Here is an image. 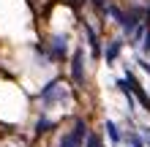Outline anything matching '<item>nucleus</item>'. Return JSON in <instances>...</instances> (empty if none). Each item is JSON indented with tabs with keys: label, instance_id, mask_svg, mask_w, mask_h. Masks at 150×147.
Wrapping results in <instances>:
<instances>
[{
	"label": "nucleus",
	"instance_id": "obj_1",
	"mask_svg": "<svg viewBox=\"0 0 150 147\" xmlns=\"http://www.w3.org/2000/svg\"><path fill=\"white\" fill-rule=\"evenodd\" d=\"M85 123H82V120H76V125H74V131L71 134H66L63 136V139H60V147H79V144H82V139H85Z\"/></svg>",
	"mask_w": 150,
	"mask_h": 147
},
{
	"label": "nucleus",
	"instance_id": "obj_5",
	"mask_svg": "<svg viewBox=\"0 0 150 147\" xmlns=\"http://www.w3.org/2000/svg\"><path fill=\"white\" fill-rule=\"evenodd\" d=\"M117 55H120V41H112V44H109V49H107V63H112V60L117 57Z\"/></svg>",
	"mask_w": 150,
	"mask_h": 147
},
{
	"label": "nucleus",
	"instance_id": "obj_7",
	"mask_svg": "<svg viewBox=\"0 0 150 147\" xmlns=\"http://www.w3.org/2000/svg\"><path fill=\"white\" fill-rule=\"evenodd\" d=\"M139 134H142V136H145V142L150 144V128H147V125H142V128H139Z\"/></svg>",
	"mask_w": 150,
	"mask_h": 147
},
{
	"label": "nucleus",
	"instance_id": "obj_4",
	"mask_svg": "<svg viewBox=\"0 0 150 147\" xmlns=\"http://www.w3.org/2000/svg\"><path fill=\"white\" fill-rule=\"evenodd\" d=\"M107 134H109V139H112L115 144H117V142L123 139V134H120V128H117V125H115V123H112V120H107Z\"/></svg>",
	"mask_w": 150,
	"mask_h": 147
},
{
	"label": "nucleus",
	"instance_id": "obj_6",
	"mask_svg": "<svg viewBox=\"0 0 150 147\" xmlns=\"http://www.w3.org/2000/svg\"><path fill=\"white\" fill-rule=\"evenodd\" d=\"M87 147H104V144H101L98 136H93V134H90V136H87Z\"/></svg>",
	"mask_w": 150,
	"mask_h": 147
},
{
	"label": "nucleus",
	"instance_id": "obj_3",
	"mask_svg": "<svg viewBox=\"0 0 150 147\" xmlns=\"http://www.w3.org/2000/svg\"><path fill=\"white\" fill-rule=\"evenodd\" d=\"M52 55H55V57H63L66 55V38L63 36H55V38H52Z\"/></svg>",
	"mask_w": 150,
	"mask_h": 147
},
{
	"label": "nucleus",
	"instance_id": "obj_2",
	"mask_svg": "<svg viewBox=\"0 0 150 147\" xmlns=\"http://www.w3.org/2000/svg\"><path fill=\"white\" fill-rule=\"evenodd\" d=\"M71 74H74V82H76V84H82V82H85V65H82V52H74Z\"/></svg>",
	"mask_w": 150,
	"mask_h": 147
},
{
	"label": "nucleus",
	"instance_id": "obj_8",
	"mask_svg": "<svg viewBox=\"0 0 150 147\" xmlns=\"http://www.w3.org/2000/svg\"><path fill=\"white\" fill-rule=\"evenodd\" d=\"M3 147H8V144H3Z\"/></svg>",
	"mask_w": 150,
	"mask_h": 147
}]
</instances>
